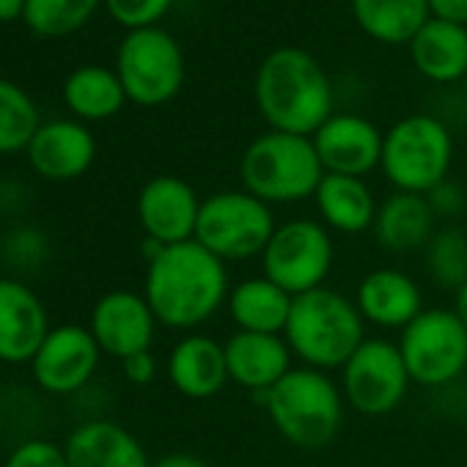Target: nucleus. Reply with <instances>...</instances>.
<instances>
[{"label":"nucleus","instance_id":"obj_1","mask_svg":"<svg viewBox=\"0 0 467 467\" xmlns=\"http://www.w3.org/2000/svg\"><path fill=\"white\" fill-rule=\"evenodd\" d=\"M225 265L195 240L162 248L146 267L143 297L157 322L192 330L209 322L228 300Z\"/></svg>","mask_w":467,"mask_h":467},{"label":"nucleus","instance_id":"obj_2","mask_svg":"<svg viewBox=\"0 0 467 467\" xmlns=\"http://www.w3.org/2000/svg\"><path fill=\"white\" fill-rule=\"evenodd\" d=\"M256 105L270 130L311 138L333 116V86L303 47L273 50L256 72Z\"/></svg>","mask_w":467,"mask_h":467},{"label":"nucleus","instance_id":"obj_3","mask_svg":"<svg viewBox=\"0 0 467 467\" xmlns=\"http://www.w3.org/2000/svg\"><path fill=\"white\" fill-rule=\"evenodd\" d=\"M284 338L292 355L308 368H344V363L366 341V319L360 317L355 300L336 289L319 286L292 300Z\"/></svg>","mask_w":467,"mask_h":467},{"label":"nucleus","instance_id":"obj_4","mask_svg":"<svg viewBox=\"0 0 467 467\" xmlns=\"http://www.w3.org/2000/svg\"><path fill=\"white\" fill-rule=\"evenodd\" d=\"M262 399L273 426L295 448H325L336 440L344 423L347 401L341 385L319 368H292Z\"/></svg>","mask_w":467,"mask_h":467},{"label":"nucleus","instance_id":"obj_5","mask_svg":"<svg viewBox=\"0 0 467 467\" xmlns=\"http://www.w3.org/2000/svg\"><path fill=\"white\" fill-rule=\"evenodd\" d=\"M240 179L243 190L265 203H297L314 198L325 168L311 138L270 130L248 143Z\"/></svg>","mask_w":467,"mask_h":467},{"label":"nucleus","instance_id":"obj_6","mask_svg":"<svg viewBox=\"0 0 467 467\" xmlns=\"http://www.w3.org/2000/svg\"><path fill=\"white\" fill-rule=\"evenodd\" d=\"M453 140L448 127L426 113L396 121L382 140V173L399 192L429 195L448 182Z\"/></svg>","mask_w":467,"mask_h":467},{"label":"nucleus","instance_id":"obj_7","mask_svg":"<svg viewBox=\"0 0 467 467\" xmlns=\"http://www.w3.org/2000/svg\"><path fill=\"white\" fill-rule=\"evenodd\" d=\"M270 203L248 190H223L201 201L195 243L223 265L262 256L275 234Z\"/></svg>","mask_w":467,"mask_h":467},{"label":"nucleus","instance_id":"obj_8","mask_svg":"<svg viewBox=\"0 0 467 467\" xmlns=\"http://www.w3.org/2000/svg\"><path fill=\"white\" fill-rule=\"evenodd\" d=\"M116 75L127 99L140 108L171 102L184 83V56L179 42L162 28L130 31L116 53Z\"/></svg>","mask_w":467,"mask_h":467},{"label":"nucleus","instance_id":"obj_9","mask_svg":"<svg viewBox=\"0 0 467 467\" xmlns=\"http://www.w3.org/2000/svg\"><path fill=\"white\" fill-rule=\"evenodd\" d=\"M336 251L330 228L317 220H289L275 228L262 254L265 278L278 284L286 295L300 297L325 286Z\"/></svg>","mask_w":467,"mask_h":467},{"label":"nucleus","instance_id":"obj_10","mask_svg":"<svg viewBox=\"0 0 467 467\" xmlns=\"http://www.w3.org/2000/svg\"><path fill=\"white\" fill-rule=\"evenodd\" d=\"M399 349L412 382L440 388L467 368V327L453 311L423 308L401 330Z\"/></svg>","mask_w":467,"mask_h":467},{"label":"nucleus","instance_id":"obj_11","mask_svg":"<svg viewBox=\"0 0 467 467\" xmlns=\"http://www.w3.org/2000/svg\"><path fill=\"white\" fill-rule=\"evenodd\" d=\"M410 382L401 349L388 338H366L341 368L344 401L368 418L393 412L404 401Z\"/></svg>","mask_w":467,"mask_h":467},{"label":"nucleus","instance_id":"obj_12","mask_svg":"<svg viewBox=\"0 0 467 467\" xmlns=\"http://www.w3.org/2000/svg\"><path fill=\"white\" fill-rule=\"evenodd\" d=\"M198 192L179 176H154L138 192V223L146 240L168 248L195 240V225L201 214Z\"/></svg>","mask_w":467,"mask_h":467},{"label":"nucleus","instance_id":"obj_13","mask_svg":"<svg viewBox=\"0 0 467 467\" xmlns=\"http://www.w3.org/2000/svg\"><path fill=\"white\" fill-rule=\"evenodd\" d=\"M102 349L88 327L83 325H58L50 327L36 358L31 360L34 379L42 390L67 396L88 385L99 366Z\"/></svg>","mask_w":467,"mask_h":467},{"label":"nucleus","instance_id":"obj_14","mask_svg":"<svg viewBox=\"0 0 467 467\" xmlns=\"http://www.w3.org/2000/svg\"><path fill=\"white\" fill-rule=\"evenodd\" d=\"M157 325L160 322L143 295L116 289L97 300L88 330L97 338L102 355L124 360L130 355L151 349Z\"/></svg>","mask_w":467,"mask_h":467},{"label":"nucleus","instance_id":"obj_15","mask_svg":"<svg viewBox=\"0 0 467 467\" xmlns=\"http://www.w3.org/2000/svg\"><path fill=\"white\" fill-rule=\"evenodd\" d=\"M311 140L325 173L363 179L382 162L385 135L377 130V124L355 113H333L311 135Z\"/></svg>","mask_w":467,"mask_h":467},{"label":"nucleus","instance_id":"obj_16","mask_svg":"<svg viewBox=\"0 0 467 467\" xmlns=\"http://www.w3.org/2000/svg\"><path fill=\"white\" fill-rule=\"evenodd\" d=\"M228 382L265 396L292 371V349L284 336L237 330L225 344Z\"/></svg>","mask_w":467,"mask_h":467},{"label":"nucleus","instance_id":"obj_17","mask_svg":"<svg viewBox=\"0 0 467 467\" xmlns=\"http://www.w3.org/2000/svg\"><path fill=\"white\" fill-rule=\"evenodd\" d=\"M50 333L47 311L26 284L0 278V360L31 363Z\"/></svg>","mask_w":467,"mask_h":467},{"label":"nucleus","instance_id":"obj_18","mask_svg":"<svg viewBox=\"0 0 467 467\" xmlns=\"http://www.w3.org/2000/svg\"><path fill=\"white\" fill-rule=\"evenodd\" d=\"M97 157V140L80 121L58 119L39 127L28 146L31 168L50 182L80 179Z\"/></svg>","mask_w":467,"mask_h":467},{"label":"nucleus","instance_id":"obj_19","mask_svg":"<svg viewBox=\"0 0 467 467\" xmlns=\"http://www.w3.org/2000/svg\"><path fill=\"white\" fill-rule=\"evenodd\" d=\"M355 306L366 322L385 330H404L423 311V295L407 273L388 267L360 281Z\"/></svg>","mask_w":467,"mask_h":467},{"label":"nucleus","instance_id":"obj_20","mask_svg":"<svg viewBox=\"0 0 467 467\" xmlns=\"http://www.w3.org/2000/svg\"><path fill=\"white\" fill-rule=\"evenodd\" d=\"M168 379L187 399H212L228 382L225 349L220 341L190 333L168 355Z\"/></svg>","mask_w":467,"mask_h":467},{"label":"nucleus","instance_id":"obj_21","mask_svg":"<svg viewBox=\"0 0 467 467\" xmlns=\"http://www.w3.org/2000/svg\"><path fill=\"white\" fill-rule=\"evenodd\" d=\"M64 453L69 467H151L140 440L113 420L80 423L69 434Z\"/></svg>","mask_w":467,"mask_h":467},{"label":"nucleus","instance_id":"obj_22","mask_svg":"<svg viewBox=\"0 0 467 467\" xmlns=\"http://www.w3.org/2000/svg\"><path fill=\"white\" fill-rule=\"evenodd\" d=\"M434 209L426 195L393 192L388 195L374 220V237L390 254H412L434 237Z\"/></svg>","mask_w":467,"mask_h":467},{"label":"nucleus","instance_id":"obj_23","mask_svg":"<svg viewBox=\"0 0 467 467\" xmlns=\"http://www.w3.org/2000/svg\"><path fill=\"white\" fill-rule=\"evenodd\" d=\"M314 201L322 223L338 234H363L374 228L379 209L366 179L341 173H325L314 192Z\"/></svg>","mask_w":467,"mask_h":467},{"label":"nucleus","instance_id":"obj_24","mask_svg":"<svg viewBox=\"0 0 467 467\" xmlns=\"http://www.w3.org/2000/svg\"><path fill=\"white\" fill-rule=\"evenodd\" d=\"M292 295H286L278 284L270 278H248L231 286L225 308L231 314V322L237 330L245 333H270V336H284L289 311H292Z\"/></svg>","mask_w":467,"mask_h":467},{"label":"nucleus","instance_id":"obj_25","mask_svg":"<svg viewBox=\"0 0 467 467\" xmlns=\"http://www.w3.org/2000/svg\"><path fill=\"white\" fill-rule=\"evenodd\" d=\"M415 69L434 83H453L467 75V28L429 20L410 42Z\"/></svg>","mask_w":467,"mask_h":467},{"label":"nucleus","instance_id":"obj_26","mask_svg":"<svg viewBox=\"0 0 467 467\" xmlns=\"http://www.w3.org/2000/svg\"><path fill=\"white\" fill-rule=\"evenodd\" d=\"M352 15L382 45H410L431 20L426 0H352Z\"/></svg>","mask_w":467,"mask_h":467},{"label":"nucleus","instance_id":"obj_27","mask_svg":"<svg viewBox=\"0 0 467 467\" xmlns=\"http://www.w3.org/2000/svg\"><path fill=\"white\" fill-rule=\"evenodd\" d=\"M64 102L80 121H105L124 108L127 91L116 69L80 67L64 83Z\"/></svg>","mask_w":467,"mask_h":467},{"label":"nucleus","instance_id":"obj_28","mask_svg":"<svg viewBox=\"0 0 467 467\" xmlns=\"http://www.w3.org/2000/svg\"><path fill=\"white\" fill-rule=\"evenodd\" d=\"M39 127V108L28 91L0 78V154L28 151Z\"/></svg>","mask_w":467,"mask_h":467},{"label":"nucleus","instance_id":"obj_29","mask_svg":"<svg viewBox=\"0 0 467 467\" xmlns=\"http://www.w3.org/2000/svg\"><path fill=\"white\" fill-rule=\"evenodd\" d=\"M97 6L99 0H26L23 20L42 39H64L80 31Z\"/></svg>","mask_w":467,"mask_h":467},{"label":"nucleus","instance_id":"obj_30","mask_svg":"<svg viewBox=\"0 0 467 467\" xmlns=\"http://www.w3.org/2000/svg\"><path fill=\"white\" fill-rule=\"evenodd\" d=\"M429 275L437 286L459 292L467 284V234L445 228L429 243Z\"/></svg>","mask_w":467,"mask_h":467},{"label":"nucleus","instance_id":"obj_31","mask_svg":"<svg viewBox=\"0 0 467 467\" xmlns=\"http://www.w3.org/2000/svg\"><path fill=\"white\" fill-rule=\"evenodd\" d=\"M173 0H105L108 15L130 28V31H140V28H154L171 9Z\"/></svg>","mask_w":467,"mask_h":467},{"label":"nucleus","instance_id":"obj_32","mask_svg":"<svg viewBox=\"0 0 467 467\" xmlns=\"http://www.w3.org/2000/svg\"><path fill=\"white\" fill-rule=\"evenodd\" d=\"M4 467H69L64 448L50 440H26L20 442Z\"/></svg>","mask_w":467,"mask_h":467},{"label":"nucleus","instance_id":"obj_33","mask_svg":"<svg viewBox=\"0 0 467 467\" xmlns=\"http://www.w3.org/2000/svg\"><path fill=\"white\" fill-rule=\"evenodd\" d=\"M121 368H124V377L132 385H149L157 377V358L151 355V349H146V352H138V355L124 358L121 360Z\"/></svg>","mask_w":467,"mask_h":467},{"label":"nucleus","instance_id":"obj_34","mask_svg":"<svg viewBox=\"0 0 467 467\" xmlns=\"http://www.w3.org/2000/svg\"><path fill=\"white\" fill-rule=\"evenodd\" d=\"M426 198H429V203H431L434 214H445V217L459 214V212H462V206H464L462 192H459L453 184H448V182H442L440 187H434Z\"/></svg>","mask_w":467,"mask_h":467},{"label":"nucleus","instance_id":"obj_35","mask_svg":"<svg viewBox=\"0 0 467 467\" xmlns=\"http://www.w3.org/2000/svg\"><path fill=\"white\" fill-rule=\"evenodd\" d=\"M426 4L434 20L467 26V0H426Z\"/></svg>","mask_w":467,"mask_h":467},{"label":"nucleus","instance_id":"obj_36","mask_svg":"<svg viewBox=\"0 0 467 467\" xmlns=\"http://www.w3.org/2000/svg\"><path fill=\"white\" fill-rule=\"evenodd\" d=\"M151 467H212V464L195 453H168V456L151 462Z\"/></svg>","mask_w":467,"mask_h":467},{"label":"nucleus","instance_id":"obj_37","mask_svg":"<svg viewBox=\"0 0 467 467\" xmlns=\"http://www.w3.org/2000/svg\"><path fill=\"white\" fill-rule=\"evenodd\" d=\"M23 12H26V0H0V23L23 20Z\"/></svg>","mask_w":467,"mask_h":467},{"label":"nucleus","instance_id":"obj_38","mask_svg":"<svg viewBox=\"0 0 467 467\" xmlns=\"http://www.w3.org/2000/svg\"><path fill=\"white\" fill-rule=\"evenodd\" d=\"M453 314L462 319V325L467 327V284L456 292V297H453Z\"/></svg>","mask_w":467,"mask_h":467}]
</instances>
